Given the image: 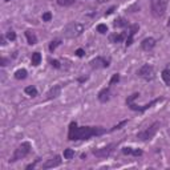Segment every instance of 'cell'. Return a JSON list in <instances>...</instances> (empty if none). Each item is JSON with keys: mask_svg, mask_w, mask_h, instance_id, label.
<instances>
[{"mask_svg": "<svg viewBox=\"0 0 170 170\" xmlns=\"http://www.w3.org/2000/svg\"><path fill=\"white\" fill-rule=\"evenodd\" d=\"M106 133V129L101 126H81L79 128L74 121L69 125V133L68 138L70 141H79V140H89L95 136H101Z\"/></svg>", "mask_w": 170, "mask_h": 170, "instance_id": "cell-1", "label": "cell"}, {"mask_svg": "<svg viewBox=\"0 0 170 170\" xmlns=\"http://www.w3.org/2000/svg\"><path fill=\"white\" fill-rule=\"evenodd\" d=\"M84 32V25L81 23H77V21H72V23L66 24L62 33L66 39H74V37H79L80 35Z\"/></svg>", "mask_w": 170, "mask_h": 170, "instance_id": "cell-2", "label": "cell"}, {"mask_svg": "<svg viewBox=\"0 0 170 170\" xmlns=\"http://www.w3.org/2000/svg\"><path fill=\"white\" fill-rule=\"evenodd\" d=\"M169 0H150V10L154 17H162L166 12Z\"/></svg>", "mask_w": 170, "mask_h": 170, "instance_id": "cell-3", "label": "cell"}, {"mask_svg": "<svg viewBox=\"0 0 170 170\" xmlns=\"http://www.w3.org/2000/svg\"><path fill=\"white\" fill-rule=\"evenodd\" d=\"M29 151H31V144L29 142H21V144L15 149V153H13L12 158L10 159V162H16V161L27 157V155L29 154Z\"/></svg>", "mask_w": 170, "mask_h": 170, "instance_id": "cell-4", "label": "cell"}, {"mask_svg": "<svg viewBox=\"0 0 170 170\" xmlns=\"http://www.w3.org/2000/svg\"><path fill=\"white\" fill-rule=\"evenodd\" d=\"M158 128H159V122L155 121V122L151 124L149 128H146L145 130L138 132V133H137V138H138L140 141H149V140H151V138L155 136V133H157Z\"/></svg>", "mask_w": 170, "mask_h": 170, "instance_id": "cell-5", "label": "cell"}, {"mask_svg": "<svg viewBox=\"0 0 170 170\" xmlns=\"http://www.w3.org/2000/svg\"><path fill=\"white\" fill-rule=\"evenodd\" d=\"M137 74L140 76L141 79L146 80V81H151V80L154 79V68L151 65H149V64H145V65H142L141 68L138 69Z\"/></svg>", "mask_w": 170, "mask_h": 170, "instance_id": "cell-6", "label": "cell"}, {"mask_svg": "<svg viewBox=\"0 0 170 170\" xmlns=\"http://www.w3.org/2000/svg\"><path fill=\"white\" fill-rule=\"evenodd\" d=\"M116 146H117L116 144H109V145H106L104 147H100V149H93L92 153L95 154L96 157H98V158H106V157H109V155L112 154V151L114 150Z\"/></svg>", "mask_w": 170, "mask_h": 170, "instance_id": "cell-7", "label": "cell"}, {"mask_svg": "<svg viewBox=\"0 0 170 170\" xmlns=\"http://www.w3.org/2000/svg\"><path fill=\"white\" fill-rule=\"evenodd\" d=\"M89 64H91V66L93 69H100V68H108L109 61L105 60L104 57H96V59H93Z\"/></svg>", "mask_w": 170, "mask_h": 170, "instance_id": "cell-8", "label": "cell"}, {"mask_svg": "<svg viewBox=\"0 0 170 170\" xmlns=\"http://www.w3.org/2000/svg\"><path fill=\"white\" fill-rule=\"evenodd\" d=\"M59 165H61V158H60V155H55V157H53V158L48 159L47 162L43 165V169H51V168H56V166H59Z\"/></svg>", "mask_w": 170, "mask_h": 170, "instance_id": "cell-9", "label": "cell"}, {"mask_svg": "<svg viewBox=\"0 0 170 170\" xmlns=\"http://www.w3.org/2000/svg\"><path fill=\"white\" fill-rule=\"evenodd\" d=\"M155 47V40L153 37H146L142 40L141 43V48L144 49V51H150V49H153Z\"/></svg>", "mask_w": 170, "mask_h": 170, "instance_id": "cell-10", "label": "cell"}, {"mask_svg": "<svg viewBox=\"0 0 170 170\" xmlns=\"http://www.w3.org/2000/svg\"><path fill=\"white\" fill-rule=\"evenodd\" d=\"M60 93H61V85H55L53 88L49 89V92L47 93V97L49 100H51V98H56L60 96Z\"/></svg>", "mask_w": 170, "mask_h": 170, "instance_id": "cell-11", "label": "cell"}, {"mask_svg": "<svg viewBox=\"0 0 170 170\" xmlns=\"http://www.w3.org/2000/svg\"><path fill=\"white\" fill-rule=\"evenodd\" d=\"M109 98H110V89L109 88H104L100 93H98V100L101 102L109 101Z\"/></svg>", "mask_w": 170, "mask_h": 170, "instance_id": "cell-12", "label": "cell"}, {"mask_svg": "<svg viewBox=\"0 0 170 170\" xmlns=\"http://www.w3.org/2000/svg\"><path fill=\"white\" fill-rule=\"evenodd\" d=\"M25 36H27V40H28V44H31V45H33V44L37 43V37L32 31H29V29L25 31Z\"/></svg>", "mask_w": 170, "mask_h": 170, "instance_id": "cell-13", "label": "cell"}, {"mask_svg": "<svg viewBox=\"0 0 170 170\" xmlns=\"http://www.w3.org/2000/svg\"><path fill=\"white\" fill-rule=\"evenodd\" d=\"M124 40V35L122 33H112L109 36V41L110 43H121Z\"/></svg>", "mask_w": 170, "mask_h": 170, "instance_id": "cell-14", "label": "cell"}, {"mask_svg": "<svg viewBox=\"0 0 170 170\" xmlns=\"http://www.w3.org/2000/svg\"><path fill=\"white\" fill-rule=\"evenodd\" d=\"M113 25L116 27V28H122V27H126V25H129V23H128V21L124 19V17H118V19H116V20H114Z\"/></svg>", "mask_w": 170, "mask_h": 170, "instance_id": "cell-15", "label": "cell"}, {"mask_svg": "<svg viewBox=\"0 0 170 170\" xmlns=\"http://www.w3.org/2000/svg\"><path fill=\"white\" fill-rule=\"evenodd\" d=\"M40 61H41V55H40L39 52H33L32 53V65L37 66L40 64Z\"/></svg>", "mask_w": 170, "mask_h": 170, "instance_id": "cell-16", "label": "cell"}, {"mask_svg": "<svg viewBox=\"0 0 170 170\" xmlns=\"http://www.w3.org/2000/svg\"><path fill=\"white\" fill-rule=\"evenodd\" d=\"M27 70L25 69H17L16 72H15V77L17 79V80H24L25 77H27Z\"/></svg>", "mask_w": 170, "mask_h": 170, "instance_id": "cell-17", "label": "cell"}, {"mask_svg": "<svg viewBox=\"0 0 170 170\" xmlns=\"http://www.w3.org/2000/svg\"><path fill=\"white\" fill-rule=\"evenodd\" d=\"M162 79L166 85L170 87V69H164L162 70Z\"/></svg>", "mask_w": 170, "mask_h": 170, "instance_id": "cell-18", "label": "cell"}, {"mask_svg": "<svg viewBox=\"0 0 170 170\" xmlns=\"http://www.w3.org/2000/svg\"><path fill=\"white\" fill-rule=\"evenodd\" d=\"M76 3V0H57V4L61 7H69Z\"/></svg>", "mask_w": 170, "mask_h": 170, "instance_id": "cell-19", "label": "cell"}, {"mask_svg": "<svg viewBox=\"0 0 170 170\" xmlns=\"http://www.w3.org/2000/svg\"><path fill=\"white\" fill-rule=\"evenodd\" d=\"M25 93L27 95H29V96H32V97H35V96H37V89L35 88V87H27L25 89Z\"/></svg>", "mask_w": 170, "mask_h": 170, "instance_id": "cell-20", "label": "cell"}, {"mask_svg": "<svg viewBox=\"0 0 170 170\" xmlns=\"http://www.w3.org/2000/svg\"><path fill=\"white\" fill-rule=\"evenodd\" d=\"M60 44H61V40H59V39H56V40H52V41H51V44H49V51H51V52H53V51H55V49H56L57 47L60 45Z\"/></svg>", "mask_w": 170, "mask_h": 170, "instance_id": "cell-21", "label": "cell"}, {"mask_svg": "<svg viewBox=\"0 0 170 170\" xmlns=\"http://www.w3.org/2000/svg\"><path fill=\"white\" fill-rule=\"evenodd\" d=\"M74 157V150L72 149H65L64 150V158L65 159H72Z\"/></svg>", "mask_w": 170, "mask_h": 170, "instance_id": "cell-22", "label": "cell"}, {"mask_svg": "<svg viewBox=\"0 0 170 170\" xmlns=\"http://www.w3.org/2000/svg\"><path fill=\"white\" fill-rule=\"evenodd\" d=\"M97 32H100V33H106L108 32V27H106L105 24H98L97 25Z\"/></svg>", "mask_w": 170, "mask_h": 170, "instance_id": "cell-23", "label": "cell"}, {"mask_svg": "<svg viewBox=\"0 0 170 170\" xmlns=\"http://www.w3.org/2000/svg\"><path fill=\"white\" fill-rule=\"evenodd\" d=\"M126 122H128V120H124V121H121L120 124H117V125H114L113 128L110 129V132H114V130H118V129H121L124 125H126Z\"/></svg>", "mask_w": 170, "mask_h": 170, "instance_id": "cell-24", "label": "cell"}, {"mask_svg": "<svg viewBox=\"0 0 170 170\" xmlns=\"http://www.w3.org/2000/svg\"><path fill=\"white\" fill-rule=\"evenodd\" d=\"M7 39H8V40H11V41H13V40L16 39V33L13 32L12 29H11V31H8V32H7Z\"/></svg>", "mask_w": 170, "mask_h": 170, "instance_id": "cell-25", "label": "cell"}, {"mask_svg": "<svg viewBox=\"0 0 170 170\" xmlns=\"http://www.w3.org/2000/svg\"><path fill=\"white\" fill-rule=\"evenodd\" d=\"M51 19H52V13L51 12L43 13V21H51Z\"/></svg>", "mask_w": 170, "mask_h": 170, "instance_id": "cell-26", "label": "cell"}, {"mask_svg": "<svg viewBox=\"0 0 170 170\" xmlns=\"http://www.w3.org/2000/svg\"><path fill=\"white\" fill-rule=\"evenodd\" d=\"M120 81V74L118 73H116L112 76V79H110V84H116V83H118Z\"/></svg>", "mask_w": 170, "mask_h": 170, "instance_id": "cell-27", "label": "cell"}, {"mask_svg": "<svg viewBox=\"0 0 170 170\" xmlns=\"http://www.w3.org/2000/svg\"><path fill=\"white\" fill-rule=\"evenodd\" d=\"M122 153H124V154H132V153H133V147H124V149H122Z\"/></svg>", "mask_w": 170, "mask_h": 170, "instance_id": "cell-28", "label": "cell"}, {"mask_svg": "<svg viewBox=\"0 0 170 170\" xmlns=\"http://www.w3.org/2000/svg\"><path fill=\"white\" fill-rule=\"evenodd\" d=\"M51 65L52 66H55V68H60V62L59 61H57V60H51Z\"/></svg>", "mask_w": 170, "mask_h": 170, "instance_id": "cell-29", "label": "cell"}, {"mask_svg": "<svg viewBox=\"0 0 170 170\" xmlns=\"http://www.w3.org/2000/svg\"><path fill=\"white\" fill-rule=\"evenodd\" d=\"M133 155H136V157H138V155H142V150L140 149H133Z\"/></svg>", "mask_w": 170, "mask_h": 170, "instance_id": "cell-30", "label": "cell"}, {"mask_svg": "<svg viewBox=\"0 0 170 170\" xmlns=\"http://www.w3.org/2000/svg\"><path fill=\"white\" fill-rule=\"evenodd\" d=\"M132 43H133V36H128V39H126V47H130L132 45Z\"/></svg>", "mask_w": 170, "mask_h": 170, "instance_id": "cell-31", "label": "cell"}, {"mask_svg": "<svg viewBox=\"0 0 170 170\" xmlns=\"http://www.w3.org/2000/svg\"><path fill=\"white\" fill-rule=\"evenodd\" d=\"M84 53H85V52H84V49H81V48H79L77 51H76V55H77L79 57H83V56H84Z\"/></svg>", "mask_w": 170, "mask_h": 170, "instance_id": "cell-32", "label": "cell"}, {"mask_svg": "<svg viewBox=\"0 0 170 170\" xmlns=\"http://www.w3.org/2000/svg\"><path fill=\"white\" fill-rule=\"evenodd\" d=\"M7 62H8V60L6 59V57H2V59H0V65H2V66H6Z\"/></svg>", "mask_w": 170, "mask_h": 170, "instance_id": "cell-33", "label": "cell"}, {"mask_svg": "<svg viewBox=\"0 0 170 170\" xmlns=\"http://www.w3.org/2000/svg\"><path fill=\"white\" fill-rule=\"evenodd\" d=\"M37 162H39V159H36L33 164H29V165H27V168H25V169H27V170H29V169H33V168H35V165H36Z\"/></svg>", "mask_w": 170, "mask_h": 170, "instance_id": "cell-34", "label": "cell"}, {"mask_svg": "<svg viewBox=\"0 0 170 170\" xmlns=\"http://www.w3.org/2000/svg\"><path fill=\"white\" fill-rule=\"evenodd\" d=\"M114 10H116V7H112V8H109V10H108V12H106V13H105V16H108V15H110V13H112V12H113Z\"/></svg>", "mask_w": 170, "mask_h": 170, "instance_id": "cell-35", "label": "cell"}, {"mask_svg": "<svg viewBox=\"0 0 170 170\" xmlns=\"http://www.w3.org/2000/svg\"><path fill=\"white\" fill-rule=\"evenodd\" d=\"M2 45H6V40H4V36H2Z\"/></svg>", "mask_w": 170, "mask_h": 170, "instance_id": "cell-36", "label": "cell"}, {"mask_svg": "<svg viewBox=\"0 0 170 170\" xmlns=\"http://www.w3.org/2000/svg\"><path fill=\"white\" fill-rule=\"evenodd\" d=\"M168 25H169V27H170V19H169V23H168Z\"/></svg>", "mask_w": 170, "mask_h": 170, "instance_id": "cell-37", "label": "cell"}, {"mask_svg": "<svg viewBox=\"0 0 170 170\" xmlns=\"http://www.w3.org/2000/svg\"><path fill=\"white\" fill-rule=\"evenodd\" d=\"M4 2H11V0H4Z\"/></svg>", "mask_w": 170, "mask_h": 170, "instance_id": "cell-38", "label": "cell"}]
</instances>
